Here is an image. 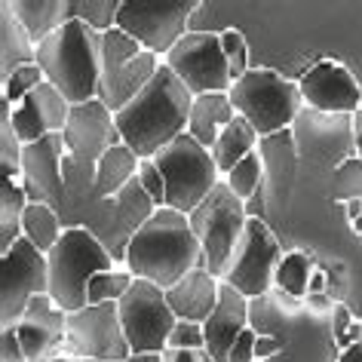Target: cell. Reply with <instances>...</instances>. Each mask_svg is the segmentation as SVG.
<instances>
[{
	"label": "cell",
	"instance_id": "cell-44",
	"mask_svg": "<svg viewBox=\"0 0 362 362\" xmlns=\"http://www.w3.org/2000/svg\"><path fill=\"white\" fill-rule=\"evenodd\" d=\"M338 362H362V341L353 344V347H347V350H341Z\"/></svg>",
	"mask_w": 362,
	"mask_h": 362
},
{
	"label": "cell",
	"instance_id": "cell-39",
	"mask_svg": "<svg viewBox=\"0 0 362 362\" xmlns=\"http://www.w3.org/2000/svg\"><path fill=\"white\" fill-rule=\"evenodd\" d=\"M169 350H206V334L200 322L178 320L169 334Z\"/></svg>",
	"mask_w": 362,
	"mask_h": 362
},
{
	"label": "cell",
	"instance_id": "cell-24",
	"mask_svg": "<svg viewBox=\"0 0 362 362\" xmlns=\"http://www.w3.org/2000/svg\"><path fill=\"white\" fill-rule=\"evenodd\" d=\"M237 117L230 105V95H200L194 98L191 120H187V135L194 141H200L206 151L215 148L218 135L228 129V123Z\"/></svg>",
	"mask_w": 362,
	"mask_h": 362
},
{
	"label": "cell",
	"instance_id": "cell-29",
	"mask_svg": "<svg viewBox=\"0 0 362 362\" xmlns=\"http://www.w3.org/2000/svg\"><path fill=\"white\" fill-rule=\"evenodd\" d=\"M310 276H313V258L307 252H288L276 267L274 286L288 298H304L307 286H310Z\"/></svg>",
	"mask_w": 362,
	"mask_h": 362
},
{
	"label": "cell",
	"instance_id": "cell-7",
	"mask_svg": "<svg viewBox=\"0 0 362 362\" xmlns=\"http://www.w3.org/2000/svg\"><path fill=\"white\" fill-rule=\"evenodd\" d=\"M153 163L160 166L163 181H166V206L181 215H191L221 181L212 151H206L187 132L169 148H163Z\"/></svg>",
	"mask_w": 362,
	"mask_h": 362
},
{
	"label": "cell",
	"instance_id": "cell-49",
	"mask_svg": "<svg viewBox=\"0 0 362 362\" xmlns=\"http://www.w3.org/2000/svg\"><path fill=\"white\" fill-rule=\"evenodd\" d=\"M347 218H350V224L356 218H362V200H350L347 203Z\"/></svg>",
	"mask_w": 362,
	"mask_h": 362
},
{
	"label": "cell",
	"instance_id": "cell-30",
	"mask_svg": "<svg viewBox=\"0 0 362 362\" xmlns=\"http://www.w3.org/2000/svg\"><path fill=\"white\" fill-rule=\"evenodd\" d=\"M22 151L25 144L13 129V105L0 98V169H4V178L22 175Z\"/></svg>",
	"mask_w": 362,
	"mask_h": 362
},
{
	"label": "cell",
	"instance_id": "cell-10",
	"mask_svg": "<svg viewBox=\"0 0 362 362\" xmlns=\"http://www.w3.org/2000/svg\"><path fill=\"white\" fill-rule=\"evenodd\" d=\"M37 295H49V261L22 237L0 255V332L16 329Z\"/></svg>",
	"mask_w": 362,
	"mask_h": 362
},
{
	"label": "cell",
	"instance_id": "cell-20",
	"mask_svg": "<svg viewBox=\"0 0 362 362\" xmlns=\"http://www.w3.org/2000/svg\"><path fill=\"white\" fill-rule=\"evenodd\" d=\"M163 68V59L153 52H141L132 62H126L120 68H107L102 71V83H98V102H105L114 114H120L144 86L157 77V71Z\"/></svg>",
	"mask_w": 362,
	"mask_h": 362
},
{
	"label": "cell",
	"instance_id": "cell-41",
	"mask_svg": "<svg viewBox=\"0 0 362 362\" xmlns=\"http://www.w3.org/2000/svg\"><path fill=\"white\" fill-rule=\"evenodd\" d=\"M283 350V341L279 338H270V334H258L255 341V359H270Z\"/></svg>",
	"mask_w": 362,
	"mask_h": 362
},
{
	"label": "cell",
	"instance_id": "cell-12",
	"mask_svg": "<svg viewBox=\"0 0 362 362\" xmlns=\"http://www.w3.org/2000/svg\"><path fill=\"white\" fill-rule=\"evenodd\" d=\"M65 353L77 359L95 362H126L132 356L129 341L123 334L120 307L89 304L77 313H68L65 322Z\"/></svg>",
	"mask_w": 362,
	"mask_h": 362
},
{
	"label": "cell",
	"instance_id": "cell-36",
	"mask_svg": "<svg viewBox=\"0 0 362 362\" xmlns=\"http://www.w3.org/2000/svg\"><path fill=\"white\" fill-rule=\"evenodd\" d=\"M43 83H47V77H43L40 65H25V68L16 71L10 80H4V83H0V98H6V102L16 107L19 102H25V98H28L37 86H43Z\"/></svg>",
	"mask_w": 362,
	"mask_h": 362
},
{
	"label": "cell",
	"instance_id": "cell-32",
	"mask_svg": "<svg viewBox=\"0 0 362 362\" xmlns=\"http://www.w3.org/2000/svg\"><path fill=\"white\" fill-rule=\"evenodd\" d=\"M261 178H264V157H261V151L249 153L246 160L237 163V166H233L228 175H224L228 187L240 197L243 203L252 200L255 194H261Z\"/></svg>",
	"mask_w": 362,
	"mask_h": 362
},
{
	"label": "cell",
	"instance_id": "cell-45",
	"mask_svg": "<svg viewBox=\"0 0 362 362\" xmlns=\"http://www.w3.org/2000/svg\"><path fill=\"white\" fill-rule=\"evenodd\" d=\"M261 209H264V197L255 194L252 200H246V212H249V218H261Z\"/></svg>",
	"mask_w": 362,
	"mask_h": 362
},
{
	"label": "cell",
	"instance_id": "cell-17",
	"mask_svg": "<svg viewBox=\"0 0 362 362\" xmlns=\"http://www.w3.org/2000/svg\"><path fill=\"white\" fill-rule=\"evenodd\" d=\"M71 105L52 83L37 86L34 93L13 107V129L22 144H34L47 135H62L71 117Z\"/></svg>",
	"mask_w": 362,
	"mask_h": 362
},
{
	"label": "cell",
	"instance_id": "cell-50",
	"mask_svg": "<svg viewBox=\"0 0 362 362\" xmlns=\"http://www.w3.org/2000/svg\"><path fill=\"white\" fill-rule=\"evenodd\" d=\"M307 301H310V307H316V310H325V307L332 304L325 295H307Z\"/></svg>",
	"mask_w": 362,
	"mask_h": 362
},
{
	"label": "cell",
	"instance_id": "cell-23",
	"mask_svg": "<svg viewBox=\"0 0 362 362\" xmlns=\"http://www.w3.org/2000/svg\"><path fill=\"white\" fill-rule=\"evenodd\" d=\"M25 65H37V43L28 37V31L10 10V0L0 6V83L10 80Z\"/></svg>",
	"mask_w": 362,
	"mask_h": 362
},
{
	"label": "cell",
	"instance_id": "cell-5",
	"mask_svg": "<svg viewBox=\"0 0 362 362\" xmlns=\"http://www.w3.org/2000/svg\"><path fill=\"white\" fill-rule=\"evenodd\" d=\"M228 95L233 111L243 120H249V126L258 132V139L286 132L304 105L298 83L270 68H252L246 77L230 86Z\"/></svg>",
	"mask_w": 362,
	"mask_h": 362
},
{
	"label": "cell",
	"instance_id": "cell-48",
	"mask_svg": "<svg viewBox=\"0 0 362 362\" xmlns=\"http://www.w3.org/2000/svg\"><path fill=\"white\" fill-rule=\"evenodd\" d=\"M322 288H325V274H316L310 276V286H307V295H322Z\"/></svg>",
	"mask_w": 362,
	"mask_h": 362
},
{
	"label": "cell",
	"instance_id": "cell-11",
	"mask_svg": "<svg viewBox=\"0 0 362 362\" xmlns=\"http://www.w3.org/2000/svg\"><path fill=\"white\" fill-rule=\"evenodd\" d=\"M120 322L132 353H166L169 334L175 329V313L166 301V292L148 279H135L132 288L120 298Z\"/></svg>",
	"mask_w": 362,
	"mask_h": 362
},
{
	"label": "cell",
	"instance_id": "cell-8",
	"mask_svg": "<svg viewBox=\"0 0 362 362\" xmlns=\"http://www.w3.org/2000/svg\"><path fill=\"white\" fill-rule=\"evenodd\" d=\"M200 0H123L117 28L141 43L144 52L166 59L187 34V19Z\"/></svg>",
	"mask_w": 362,
	"mask_h": 362
},
{
	"label": "cell",
	"instance_id": "cell-25",
	"mask_svg": "<svg viewBox=\"0 0 362 362\" xmlns=\"http://www.w3.org/2000/svg\"><path fill=\"white\" fill-rule=\"evenodd\" d=\"M139 166H141V160L135 157L126 144L111 148L95 166V194L107 197V200H111V197H120L126 187L139 178Z\"/></svg>",
	"mask_w": 362,
	"mask_h": 362
},
{
	"label": "cell",
	"instance_id": "cell-14",
	"mask_svg": "<svg viewBox=\"0 0 362 362\" xmlns=\"http://www.w3.org/2000/svg\"><path fill=\"white\" fill-rule=\"evenodd\" d=\"M62 135H65L68 153L77 163H83V166H89V163L98 166V160H102L107 151L117 148V144H123L120 129H117V120H114V111L105 102H98V98L71 107L68 126Z\"/></svg>",
	"mask_w": 362,
	"mask_h": 362
},
{
	"label": "cell",
	"instance_id": "cell-6",
	"mask_svg": "<svg viewBox=\"0 0 362 362\" xmlns=\"http://www.w3.org/2000/svg\"><path fill=\"white\" fill-rule=\"evenodd\" d=\"M187 218H191V228L203 246L206 270H209L215 279H224L233 252H237L243 233L249 228L246 203L230 191L228 181H218L215 191L206 197Z\"/></svg>",
	"mask_w": 362,
	"mask_h": 362
},
{
	"label": "cell",
	"instance_id": "cell-46",
	"mask_svg": "<svg viewBox=\"0 0 362 362\" xmlns=\"http://www.w3.org/2000/svg\"><path fill=\"white\" fill-rule=\"evenodd\" d=\"M353 139H356V148H359V160H362V107L353 114Z\"/></svg>",
	"mask_w": 362,
	"mask_h": 362
},
{
	"label": "cell",
	"instance_id": "cell-42",
	"mask_svg": "<svg viewBox=\"0 0 362 362\" xmlns=\"http://www.w3.org/2000/svg\"><path fill=\"white\" fill-rule=\"evenodd\" d=\"M166 362H215L206 350H166Z\"/></svg>",
	"mask_w": 362,
	"mask_h": 362
},
{
	"label": "cell",
	"instance_id": "cell-22",
	"mask_svg": "<svg viewBox=\"0 0 362 362\" xmlns=\"http://www.w3.org/2000/svg\"><path fill=\"white\" fill-rule=\"evenodd\" d=\"M10 10L37 47L71 22V0H10Z\"/></svg>",
	"mask_w": 362,
	"mask_h": 362
},
{
	"label": "cell",
	"instance_id": "cell-37",
	"mask_svg": "<svg viewBox=\"0 0 362 362\" xmlns=\"http://www.w3.org/2000/svg\"><path fill=\"white\" fill-rule=\"evenodd\" d=\"M221 49H224V59H228V68H230V80L237 83L249 74V47H246V37L237 31V28H228L221 34Z\"/></svg>",
	"mask_w": 362,
	"mask_h": 362
},
{
	"label": "cell",
	"instance_id": "cell-1",
	"mask_svg": "<svg viewBox=\"0 0 362 362\" xmlns=\"http://www.w3.org/2000/svg\"><path fill=\"white\" fill-rule=\"evenodd\" d=\"M197 267H206V255L191 218L169 206L153 212L126 243V270L135 279L160 286L163 292H169Z\"/></svg>",
	"mask_w": 362,
	"mask_h": 362
},
{
	"label": "cell",
	"instance_id": "cell-18",
	"mask_svg": "<svg viewBox=\"0 0 362 362\" xmlns=\"http://www.w3.org/2000/svg\"><path fill=\"white\" fill-rule=\"evenodd\" d=\"M65 135H47V139L25 144L22 151V178L37 194V203L59 209L65 203V175H62V157H65Z\"/></svg>",
	"mask_w": 362,
	"mask_h": 362
},
{
	"label": "cell",
	"instance_id": "cell-33",
	"mask_svg": "<svg viewBox=\"0 0 362 362\" xmlns=\"http://www.w3.org/2000/svg\"><path fill=\"white\" fill-rule=\"evenodd\" d=\"M132 283H135V276L129 270H105V274H95L93 283H89L86 301L89 304H120V298L129 292Z\"/></svg>",
	"mask_w": 362,
	"mask_h": 362
},
{
	"label": "cell",
	"instance_id": "cell-19",
	"mask_svg": "<svg viewBox=\"0 0 362 362\" xmlns=\"http://www.w3.org/2000/svg\"><path fill=\"white\" fill-rule=\"evenodd\" d=\"M249 329V298L240 295L233 286L221 283L218 307L212 310V316L203 322L206 334V353L215 362H228L233 344L240 341V334Z\"/></svg>",
	"mask_w": 362,
	"mask_h": 362
},
{
	"label": "cell",
	"instance_id": "cell-3",
	"mask_svg": "<svg viewBox=\"0 0 362 362\" xmlns=\"http://www.w3.org/2000/svg\"><path fill=\"white\" fill-rule=\"evenodd\" d=\"M37 65L71 105L93 102L102 83V34L71 19L37 47Z\"/></svg>",
	"mask_w": 362,
	"mask_h": 362
},
{
	"label": "cell",
	"instance_id": "cell-15",
	"mask_svg": "<svg viewBox=\"0 0 362 362\" xmlns=\"http://www.w3.org/2000/svg\"><path fill=\"white\" fill-rule=\"evenodd\" d=\"M304 105L322 114H356L362 93L353 74L338 62H320L298 80Z\"/></svg>",
	"mask_w": 362,
	"mask_h": 362
},
{
	"label": "cell",
	"instance_id": "cell-4",
	"mask_svg": "<svg viewBox=\"0 0 362 362\" xmlns=\"http://www.w3.org/2000/svg\"><path fill=\"white\" fill-rule=\"evenodd\" d=\"M49 261V298L59 310L77 313L89 304L86 292L95 274L114 270L111 255L86 228H68L47 255Z\"/></svg>",
	"mask_w": 362,
	"mask_h": 362
},
{
	"label": "cell",
	"instance_id": "cell-34",
	"mask_svg": "<svg viewBox=\"0 0 362 362\" xmlns=\"http://www.w3.org/2000/svg\"><path fill=\"white\" fill-rule=\"evenodd\" d=\"M141 43L132 40L126 31L111 28L107 34H102V71L107 68H120L126 62H132L135 56H141Z\"/></svg>",
	"mask_w": 362,
	"mask_h": 362
},
{
	"label": "cell",
	"instance_id": "cell-31",
	"mask_svg": "<svg viewBox=\"0 0 362 362\" xmlns=\"http://www.w3.org/2000/svg\"><path fill=\"white\" fill-rule=\"evenodd\" d=\"M123 10V0H71V19L89 25L98 34L117 28V16Z\"/></svg>",
	"mask_w": 362,
	"mask_h": 362
},
{
	"label": "cell",
	"instance_id": "cell-21",
	"mask_svg": "<svg viewBox=\"0 0 362 362\" xmlns=\"http://www.w3.org/2000/svg\"><path fill=\"white\" fill-rule=\"evenodd\" d=\"M218 295H221V279H215L206 267H197L181 283L169 288L166 301L172 307V313H175V320L203 325L212 316L215 307H218Z\"/></svg>",
	"mask_w": 362,
	"mask_h": 362
},
{
	"label": "cell",
	"instance_id": "cell-26",
	"mask_svg": "<svg viewBox=\"0 0 362 362\" xmlns=\"http://www.w3.org/2000/svg\"><path fill=\"white\" fill-rule=\"evenodd\" d=\"M255 151H258V132L249 126V120H243L237 114L228 123V129L218 135V141H215V148H212V157H215V166H218L221 175H228L237 163H243Z\"/></svg>",
	"mask_w": 362,
	"mask_h": 362
},
{
	"label": "cell",
	"instance_id": "cell-16",
	"mask_svg": "<svg viewBox=\"0 0 362 362\" xmlns=\"http://www.w3.org/2000/svg\"><path fill=\"white\" fill-rule=\"evenodd\" d=\"M65 322L68 313L59 310L49 295L31 298L28 310L16 325V334H19L28 362H49L52 356L65 353Z\"/></svg>",
	"mask_w": 362,
	"mask_h": 362
},
{
	"label": "cell",
	"instance_id": "cell-43",
	"mask_svg": "<svg viewBox=\"0 0 362 362\" xmlns=\"http://www.w3.org/2000/svg\"><path fill=\"white\" fill-rule=\"evenodd\" d=\"M334 320H338V325H334V347H341V341L347 338V329H350V313H347V307L338 304L334 307Z\"/></svg>",
	"mask_w": 362,
	"mask_h": 362
},
{
	"label": "cell",
	"instance_id": "cell-53",
	"mask_svg": "<svg viewBox=\"0 0 362 362\" xmlns=\"http://www.w3.org/2000/svg\"><path fill=\"white\" fill-rule=\"evenodd\" d=\"M83 362H95V359H83Z\"/></svg>",
	"mask_w": 362,
	"mask_h": 362
},
{
	"label": "cell",
	"instance_id": "cell-52",
	"mask_svg": "<svg viewBox=\"0 0 362 362\" xmlns=\"http://www.w3.org/2000/svg\"><path fill=\"white\" fill-rule=\"evenodd\" d=\"M353 230H356V233H362V218H356V221H353Z\"/></svg>",
	"mask_w": 362,
	"mask_h": 362
},
{
	"label": "cell",
	"instance_id": "cell-38",
	"mask_svg": "<svg viewBox=\"0 0 362 362\" xmlns=\"http://www.w3.org/2000/svg\"><path fill=\"white\" fill-rule=\"evenodd\" d=\"M139 185H141V191L153 200L157 209L166 206V181H163V172H160V166L153 160H141V166H139Z\"/></svg>",
	"mask_w": 362,
	"mask_h": 362
},
{
	"label": "cell",
	"instance_id": "cell-9",
	"mask_svg": "<svg viewBox=\"0 0 362 362\" xmlns=\"http://www.w3.org/2000/svg\"><path fill=\"white\" fill-rule=\"evenodd\" d=\"M172 74L187 86L194 98L200 95H228L233 80L221 49V34L209 31H187L175 43V49L163 59Z\"/></svg>",
	"mask_w": 362,
	"mask_h": 362
},
{
	"label": "cell",
	"instance_id": "cell-35",
	"mask_svg": "<svg viewBox=\"0 0 362 362\" xmlns=\"http://www.w3.org/2000/svg\"><path fill=\"white\" fill-rule=\"evenodd\" d=\"M332 197L341 203H350V200H362V160L359 157H350L344 160L332 175Z\"/></svg>",
	"mask_w": 362,
	"mask_h": 362
},
{
	"label": "cell",
	"instance_id": "cell-47",
	"mask_svg": "<svg viewBox=\"0 0 362 362\" xmlns=\"http://www.w3.org/2000/svg\"><path fill=\"white\" fill-rule=\"evenodd\" d=\"M126 362H166V353H132Z\"/></svg>",
	"mask_w": 362,
	"mask_h": 362
},
{
	"label": "cell",
	"instance_id": "cell-40",
	"mask_svg": "<svg viewBox=\"0 0 362 362\" xmlns=\"http://www.w3.org/2000/svg\"><path fill=\"white\" fill-rule=\"evenodd\" d=\"M255 341H258V332L246 329V332L240 334V341L233 344L228 362H252V359H255Z\"/></svg>",
	"mask_w": 362,
	"mask_h": 362
},
{
	"label": "cell",
	"instance_id": "cell-28",
	"mask_svg": "<svg viewBox=\"0 0 362 362\" xmlns=\"http://www.w3.org/2000/svg\"><path fill=\"white\" fill-rule=\"evenodd\" d=\"M62 233L65 230H62V224H59L56 209L47 203L31 200L22 215V237L28 240L34 249H40L43 255H49V252L56 249V243L62 240Z\"/></svg>",
	"mask_w": 362,
	"mask_h": 362
},
{
	"label": "cell",
	"instance_id": "cell-51",
	"mask_svg": "<svg viewBox=\"0 0 362 362\" xmlns=\"http://www.w3.org/2000/svg\"><path fill=\"white\" fill-rule=\"evenodd\" d=\"M49 362H83V359H77V356H68V353H59V356H52Z\"/></svg>",
	"mask_w": 362,
	"mask_h": 362
},
{
	"label": "cell",
	"instance_id": "cell-27",
	"mask_svg": "<svg viewBox=\"0 0 362 362\" xmlns=\"http://www.w3.org/2000/svg\"><path fill=\"white\" fill-rule=\"evenodd\" d=\"M28 194L16 178H4L0 187V255H6L22 240V215L28 209Z\"/></svg>",
	"mask_w": 362,
	"mask_h": 362
},
{
	"label": "cell",
	"instance_id": "cell-13",
	"mask_svg": "<svg viewBox=\"0 0 362 362\" xmlns=\"http://www.w3.org/2000/svg\"><path fill=\"white\" fill-rule=\"evenodd\" d=\"M279 261H283V252H279L274 230L261 218H249V228L243 233V240H240L237 252H233L230 267L221 283L233 286L246 298H261L274 288Z\"/></svg>",
	"mask_w": 362,
	"mask_h": 362
},
{
	"label": "cell",
	"instance_id": "cell-2",
	"mask_svg": "<svg viewBox=\"0 0 362 362\" xmlns=\"http://www.w3.org/2000/svg\"><path fill=\"white\" fill-rule=\"evenodd\" d=\"M191 107L194 95L163 65L157 77L120 114H114V120L126 148L139 160H153L163 148H169L172 141L187 132Z\"/></svg>",
	"mask_w": 362,
	"mask_h": 362
}]
</instances>
